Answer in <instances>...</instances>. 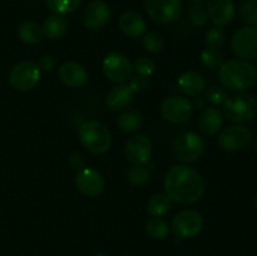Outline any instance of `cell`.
Listing matches in <instances>:
<instances>
[{
  "mask_svg": "<svg viewBox=\"0 0 257 256\" xmlns=\"http://www.w3.org/2000/svg\"><path fill=\"white\" fill-rule=\"evenodd\" d=\"M80 143L89 152L94 155H103L112 145V135L109 130L99 120H88L79 127Z\"/></svg>",
  "mask_w": 257,
  "mask_h": 256,
  "instance_id": "cell-4",
  "label": "cell"
},
{
  "mask_svg": "<svg viewBox=\"0 0 257 256\" xmlns=\"http://www.w3.org/2000/svg\"><path fill=\"white\" fill-rule=\"evenodd\" d=\"M145 231L153 240H163L168 236L170 227L168 223L161 217H152L146 222Z\"/></svg>",
  "mask_w": 257,
  "mask_h": 256,
  "instance_id": "cell-26",
  "label": "cell"
},
{
  "mask_svg": "<svg viewBox=\"0 0 257 256\" xmlns=\"http://www.w3.org/2000/svg\"><path fill=\"white\" fill-rule=\"evenodd\" d=\"M40 80V68L38 63L25 60L15 64L9 72V83L14 89L28 92Z\"/></svg>",
  "mask_w": 257,
  "mask_h": 256,
  "instance_id": "cell-6",
  "label": "cell"
},
{
  "mask_svg": "<svg viewBox=\"0 0 257 256\" xmlns=\"http://www.w3.org/2000/svg\"><path fill=\"white\" fill-rule=\"evenodd\" d=\"M161 115L170 123H185L193 113V105L188 98L172 95L161 104Z\"/></svg>",
  "mask_w": 257,
  "mask_h": 256,
  "instance_id": "cell-10",
  "label": "cell"
},
{
  "mask_svg": "<svg viewBox=\"0 0 257 256\" xmlns=\"http://www.w3.org/2000/svg\"><path fill=\"white\" fill-rule=\"evenodd\" d=\"M74 181L78 191L89 197L99 196L105 187L103 176L92 167H83L78 171Z\"/></svg>",
  "mask_w": 257,
  "mask_h": 256,
  "instance_id": "cell-14",
  "label": "cell"
},
{
  "mask_svg": "<svg viewBox=\"0 0 257 256\" xmlns=\"http://www.w3.org/2000/svg\"><path fill=\"white\" fill-rule=\"evenodd\" d=\"M191 2H193V3H201V2H203V0H191Z\"/></svg>",
  "mask_w": 257,
  "mask_h": 256,
  "instance_id": "cell-41",
  "label": "cell"
},
{
  "mask_svg": "<svg viewBox=\"0 0 257 256\" xmlns=\"http://www.w3.org/2000/svg\"><path fill=\"white\" fill-rule=\"evenodd\" d=\"M68 163L73 170H82L84 167V157L78 152H72L68 156Z\"/></svg>",
  "mask_w": 257,
  "mask_h": 256,
  "instance_id": "cell-37",
  "label": "cell"
},
{
  "mask_svg": "<svg viewBox=\"0 0 257 256\" xmlns=\"http://www.w3.org/2000/svg\"><path fill=\"white\" fill-rule=\"evenodd\" d=\"M58 78L63 84L70 88H80L87 84L88 72L77 62H65L58 69Z\"/></svg>",
  "mask_w": 257,
  "mask_h": 256,
  "instance_id": "cell-16",
  "label": "cell"
},
{
  "mask_svg": "<svg viewBox=\"0 0 257 256\" xmlns=\"http://www.w3.org/2000/svg\"><path fill=\"white\" fill-rule=\"evenodd\" d=\"M110 19V8L102 0L90 3L83 14V24L89 30H99L108 24Z\"/></svg>",
  "mask_w": 257,
  "mask_h": 256,
  "instance_id": "cell-15",
  "label": "cell"
},
{
  "mask_svg": "<svg viewBox=\"0 0 257 256\" xmlns=\"http://www.w3.org/2000/svg\"><path fill=\"white\" fill-rule=\"evenodd\" d=\"M18 35L20 40L27 44H37L43 39V29L38 23L24 22L18 28Z\"/></svg>",
  "mask_w": 257,
  "mask_h": 256,
  "instance_id": "cell-24",
  "label": "cell"
},
{
  "mask_svg": "<svg viewBox=\"0 0 257 256\" xmlns=\"http://www.w3.org/2000/svg\"><path fill=\"white\" fill-rule=\"evenodd\" d=\"M166 195L171 201L181 205L197 202L205 195L202 176L186 165H175L168 170L165 178Z\"/></svg>",
  "mask_w": 257,
  "mask_h": 256,
  "instance_id": "cell-1",
  "label": "cell"
},
{
  "mask_svg": "<svg viewBox=\"0 0 257 256\" xmlns=\"http://www.w3.org/2000/svg\"><path fill=\"white\" fill-rule=\"evenodd\" d=\"M119 28L127 37L140 38L147 32V24L142 15L136 12H125L119 18Z\"/></svg>",
  "mask_w": 257,
  "mask_h": 256,
  "instance_id": "cell-19",
  "label": "cell"
},
{
  "mask_svg": "<svg viewBox=\"0 0 257 256\" xmlns=\"http://www.w3.org/2000/svg\"><path fill=\"white\" fill-rule=\"evenodd\" d=\"M223 115L235 124H245L257 115V100L250 93L238 92L223 103Z\"/></svg>",
  "mask_w": 257,
  "mask_h": 256,
  "instance_id": "cell-3",
  "label": "cell"
},
{
  "mask_svg": "<svg viewBox=\"0 0 257 256\" xmlns=\"http://www.w3.org/2000/svg\"><path fill=\"white\" fill-rule=\"evenodd\" d=\"M205 141L195 132L181 133L172 143L173 155L183 163L195 162L205 152Z\"/></svg>",
  "mask_w": 257,
  "mask_h": 256,
  "instance_id": "cell-5",
  "label": "cell"
},
{
  "mask_svg": "<svg viewBox=\"0 0 257 256\" xmlns=\"http://www.w3.org/2000/svg\"><path fill=\"white\" fill-rule=\"evenodd\" d=\"M255 207H256V210H257V195H256V198H255Z\"/></svg>",
  "mask_w": 257,
  "mask_h": 256,
  "instance_id": "cell-42",
  "label": "cell"
},
{
  "mask_svg": "<svg viewBox=\"0 0 257 256\" xmlns=\"http://www.w3.org/2000/svg\"><path fill=\"white\" fill-rule=\"evenodd\" d=\"M67 20L62 17V15L53 14L49 15L47 19L43 23V34L49 39L55 40L62 38L67 32Z\"/></svg>",
  "mask_w": 257,
  "mask_h": 256,
  "instance_id": "cell-22",
  "label": "cell"
},
{
  "mask_svg": "<svg viewBox=\"0 0 257 256\" xmlns=\"http://www.w3.org/2000/svg\"><path fill=\"white\" fill-rule=\"evenodd\" d=\"M102 69L105 77L114 83H124L133 77V64L124 54L110 52L104 57Z\"/></svg>",
  "mask_w": 257,
  "mask_h": 256,
  "instance_id": "cell-8",
  "label": "cell"
},
{
  "mask_svg": "<svg viewBox=\"0 0 257 256\" xmlns=\"http://www.w3.org/2000/svg\"><path fill=\"white\" fill-rule=\"evenodd\" d=\"M226 40V33L225 30L222 29L221 27H212L211 29L207 30L206 33V38H205V43L206 47L207 48H212V49H218L220 50L221 48L223 47Z\"/></svg>",
  "mask_w": 257,
  "mask_h": 256,
  "instance_id": "cell-29",
  "label": "cell"
},
{
  "mask_svg": "<svg viewBox=\"0 0 257 256\" xmlns=\"http://www.w3.org/2000/svg\"><path fill=\"white\" fill-rule=\"evenodd\" d=\"M201 63L208 69H220L223 64V55L218 49L207 48L201 52Z\"/></svg>",
  "mask_w": 257,
  "mask_h": 256,
  "instance_id": "cell-27",
  "label": "cell"
},
{
  "mask_svg": "<svg viewBox=\"0 0 257 256\" xmlns=\"http://www.w3.org/2000/svg\"><path fill=\"white\" fill-rule=\"evenodd\" d=\"M171 208V198L163 193H157L150 198L147 203V212L152 217H161L165 216Z\"/></svg>",
  "mask_w": 257,
  "mask_h": 256,
  "instance_id": "cell-25",
  "label": "cell"
},
{
  "mask_svg": "<svg viewBox=\"0 0 257 256\" xmlns=\"http://www.w3.org/2000/svg\"><path fill=\"white\" fill-rule=\"evenodd\" d=\"M155 70H156L155 62H153L151 58H147V57L137 58L135 64H133V72L137 73L138 75H142V77H150Z\"/></svg>",
  "mask_w": 257,
  "mask_h": 256,
  "instance_id": "cell-35",
  "label": "cell"
},
{
  "mask_svg": "<svg viewBox=\"0 0 257 256\" xmlns=\"http://www.w3.org/2000/svg\"><path fill=\"white\" fill-rule=\"evenodd\" d=\"M256 151H257V141H256Z\"/></svg>",
  "mask_w": 257,
  "mask_h": 256,
  "instance_id": "cell-44",
  "label": "cell"
},
{
  "mask_svg": "<svg viewBox=\"0 0 257 256\" xmlns=\"http://www.w3.org/2000/svg\"><path fill=\"white\" fill-rule=\"evenodd\" d=\"M94 256H109V255H107V253H97V255Z\"/></svg>",
  "mask_w": 257,
  "mask_h": 256,
  "instance_id": "cell-40",
  "label": "cell"
},
{
  "mask_svg": "<svg viewBox=\"0 0 257 256\" xmlns=\"http://www.w3.org/2000/svg\"><path fill=\"white\" fill-rule=\"evenodd\" d=\"M122 256H132V255H128V253H125V255H122Z\"/></svg>",
  "mask_w": 257,
  "mask_h": 256,
  "instance_id": "cell-43",
  "label": "cell"
},
{
  "mask_svg": "<svg viewBox=\"0 0 257 256\" xmlns=\"http://www.w3.org/2000/svg\"><path fill=\"white\" fill-rule=\"evenodd\" d=\"M203 228V217L195 210H183L175 216L171 223V231L181 240L197 236Z\"/></svg>",
  "mask_w": 257,
  "mask_h": 256,
  "instance_id": "cell-7",
  "label": "cell"
},
{
  "mask_svg": "<svg viewBox=\"0 0 257 256\" xmlns=\"http://www.w3.org/2000/svg\"><path fill=\"white\" fill-rule=\"evenodd\" d=\"M135 92L130 88V85L118 84L110 88L105 97V103L108 108L112 110H124L131 105L133 100Z\"/></svg>",
  "mask_w": 257,
  "mask_h": 256,
  "instance_id": "cell-20",
  "label": "cell"
},
{
  "mask_svg": "<svg viewBox=\"0 0 257 256\" xmlns=\"http://www.w3.org/2000/svg\"><path fill=\"white\" fill-rule=\"evenodd\" d=\"M152 156V142L148 136L137 133L125 143V157L133 166L146 165Z\"/></svg>",
  "mask_w": 257,
  "mask_h": 256,
  "instance_id": "cell-13",
  "label": "cell"
},
{
  "mask_svg": "<svg viewBox=\"0 0 257 256\" xmlns=\"http://www.w3.org/2000/svg\"><path fill=\"white\" fill-rule=\"evenodd\" d=\"M55 58L53 55H43L40 57L38 65H39L40 70H52L55 67Z\"/></svg>",
  "mask_w": 257,
  "mask_h": 256,
  "instance_id": "cell-38",
  "label": "cell"
},
{
  "mask_svg": "<svg viewBox=\"0 0 257 256\" xmlns=\"http://www.w3.org/2000/svg\"><path fill=\"white\" fill-rule=\"evenodd\" d=\"M177 88L182 94L187 97H198L206 89V79L201 73L188 70L180 75Z\"/></svg>",
  "mask_w": 257,
  "mask_h": 256,
  "instance_id": "cell-18",
  "label": "cell"
},
{
  "mask_svg": "<svg viewBox=\"0 0 257 256\" xmlns=\"http://www.w3.org/2000/svg\"><path fill=\"white\" fill-rule=\"evenodd\" d=\"M240 14L243 22L257 27V0H245L240 7Z\"/></svg>",
  "mask_w": 257,
  "mask_h": 256,
  "instance_id": "cell-33",
  "label": "cell"
},
{
  "mask_svg": "<svg viewBox=\"0 0 257 256\" xmlns=\"http://www.w3.org/2000/svg\"><path fill=\"white\" fill-rule=\"evenodd\" d=\"M220 82L225 89L245 92L257 83V70L247 60H228L220 68Z\"/></svg>",
  "mask_w": 257,
  "mask_h": 256,
  "instance_id": "cell-2",
  "label": "cell"
},
{
  "mask_svg": "<svg viewBox=\"0 0 257 256\" xmlns=\"http://www.w3.org/2000/svg\"><path fill=\"white\" fill-rule=\"evenodd\" d=\"M145 9L148 17L158 24H168L182 14L181 0H145Z\"/></svg>",
  "mask_w": 257,
  "mask_h": 256,
  "instance_id": "cell-9",
  "label": "cell"
},
{
  "mask_svg": "<svg viewBox=\"0 0 257 256\" xmlns=\"http://www.w3.org/2000/svg\"><path fill=\"white\" fill-rule=\"evenodd\" d=\"M82 0H45L48 8L58 15L70 14L79 8Z\"/></svg>",
  "mask_w": 257,
  "mask_h": 256,
  "instance_id": "cell-28",
  "label": "cell"
},
{
  "mask_svg": "<svg viewBox=\"0 0 257 256\" xmlns=\"http://www.w3.org/2000/svg\"><path fill=\"white\" fill-rule=\"evenodd\" d=\"M227 98V90L221 85H211L206 90V100L212 105H223Z\"/></svg>",
  "mask_w": 257,
  "mask_h": 256,
  "instance_id": "cell-34",
  "label": "cell"
},
{
  "mask_svg": "<svg viewBox=\"0 0 257 256\" xmlns=\"http://www.w3.org/2000/svg\"><path fill=\"white\" fill-rule=\"evenodd\" d=\"M252 133L247 127L242 124L230 125L225 128L218 136V146L223 151L228 152H236L247 147L251 142Z\"/></svg>",
  "mask_w": 257,
  "mask_h": 256,
  "instance_id": "cell-12",
  "label": "cell"
},
{
  "mask_svg": "<svg viewBox=\"0 0 257 256\" xmlns=\"http://www.w3.org/2000/svg\"><path fill=\"white\" fill-rule=\"evenodd\" d=\"M223 123V115L217 108H205L198 118L200 130L207 136H215L221 130Z\"/></svg>",
  "mask_w": 257,
  "mask_h": 256,
  "instance_id": "cell-21",
  "label": "cell"
},
{
  "mask_svg": "<svg viewBox=\"0 0 257 256\" xmlns=\"http://www.w3.org/2000/svg\"><path fill=\"white\" fill-rule=\"evenodd\" d=\"M188 19L195 27H203L208 20L207 8L203 7L201 3H195L188 10Z\"/></svg>",
  "mask_w": 257,
  "mask_h": 256,
  "instance_id": "cell-32",
  "label": "cell"
},
{
  "mask_svg": "<svg viewBox=\"0 0 257 256\" xmlns=\"http://www.w3.org/2000/svg\"><path fill=\"white\" fill-rule=\"evenodd\" d=\"M232 52L242 60H253L257 58V27L241 28L233 34L231 42Z\"/></svg>",
  "mask_w": 257,
  "mask_h": 256,
  "instance_id": "cell-11",
  "label": "cell"
},
{
  "mask_svg": "<svg viewBox=\"0 0 257 256\" xmlns=\"http://www.w3.org/2000/svg\"><path fill=\"white\" fill-rule=\"evenodd\" d=\"M207 13L213 24L217 27H225L235 18V4L232 0H208Z\"/></svg>",
  "mask_w": 257,
  "mask_h": 256,
  "instance_id": "cell-17",
  "label": "cell"
},
{
  "mask_svg": "<svg viewBox=\"0 0 257 256\" xmlns=\"http://www.w3.org/2000/svg\"><path fill=\"white\" fill-rule=\"evenodd\" d=\"M165 47V40L158 33L148 32L143 35V48L151 54H157Z\"/></svg>",
  "mask_w": 257,
  "mask_h": 256,
  "instance_id": "cell-30",
  "label": "cell"
},
{
  "mask_svg": "<svg viewBox=\"0 0 257 256\" xmlns=\"http://www.w3.org/2000/svg\"><path fill=\"white\" fill-rule=\"evenodd\" d=\"M143 123V115L142 113L135 108H130V109H124L122 114L118 118V127L120 131L125 133L136 132L138 128L142 125Z\"/></svg>",
  "mask_w": 257,
  "mask_h": 256,
  "instance_id": "cell-23",
  "label": "cell"
},
{
  "mask_svg": "<svg viewBox=\"0 0 257 256\" xmlns=\"http://www.w3.org/2000/svg\"><path fill=\"white\" fill-rule=\"evenodd\" d=\"M192 105H193V109H203L206 105V100L202 99V98H195V100L192 102Z\"/></svg>",
  "mask_w": 257,
  "mask_h": 256,
  "instance_id": "cell-39",
  "label": "cell"
},
{
  "mask_svg": "<svg viewBox=\"0 0 257 256\" xmlns=\"http://www.w3.org/2000/svg\"><path fill=\"white\" fill-rule=\"evenodd\" d=\"M151 177V172L145 165H137L128 171V181L133 186H143Z\"/></svg>",
  "mask_w": 257,
  "mask_h": 256,
  "instance_id": "cell-31",
  "label": "cell"
},
{
  "mask_svg": "<svg viewBox=\"0 0 257 256\" xmlns=\"http://www.w3.org/2000/svg\"><path fill=\"white\" fill-rule=\"evenodd\" d=\"M148 84L147 77H142V75H136V77H132L130 79V88L133 90V92H142Z\"/></svg>",
  "mask_w": 257,
  "mask_h": 256,
  "instance_id": "cell-36",
  "label": "cell"
}]
</instances>
